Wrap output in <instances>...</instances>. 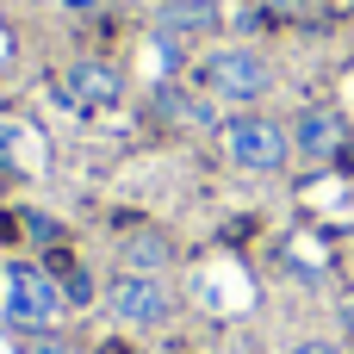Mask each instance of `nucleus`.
Segmentation results:
<instances>
[{"mask_svg": "<svg viewBox=\"0 0 354 354\" xmlns=\"http://www.w3.org/2000/svg\"><path fill=\"white\" fill-rule=\"evenodd\" d=\"M199 93L205 100H224V106H255L261 93H274V62L249 44H230V50H212L199 62Z\"/></svg>", "mask_w": 354, "mask_h": 354, "instance_id": "nucleus-1", "label": "nucleus"}, {"mask_svg": "<svg viewBox=\"0 0 354 354\" xmlns=\"http://www.w3.org/2000/svg\"><path fill=\"white\" fill-rule=\"evenodd\" d=\"M62 286L50 268H31V261H6L0 268V311L12 330H50L62 317Z\"/></svg>", "mask_w": 354, "mask_h": 354, "instance_id": "nucleus-2", "label": "nucleus"}, {"mask_svg": "<svg viewBox=\"0 0 354 354\" xmlns=\"http://www.w3.org/2000/svg\"><path fill=\"white\" fill-rule=\"evenodd\" d=\"M224 156L249 174H274V168H286L292 137H286V124H274L261 112H236V118H224Z\"/></svg>", "mask_w": 354, "mask_h": 354, "instance_id": "nucleus-3", "label": "nucleus"}, {"mask_svg": "<svg viewBox=\"0 0 354 354\" xmlns=\"http://www.w3.org/2000/svg\"><path fill=\"white\" fill-rule=\"evenodd\" d=\"M106 305H112V317H124V324H137V330H156V324L174 317V299H168L162 274H118V280L106 286Z\"/></svg>", "mask_w": 354, "mask_h": 354, "instance_id": "nucleus-4", "label": "nucleus"}, {"mask_svg": "<svg viewBox=\"0 0 354 354\" xmlns=\"http://www.w3.org/2000/svg\"><path fill=\"white\" fill-rule=\"evenodd\" d=\"M62 93H68V106L100 112V106L118 100V68H106V62H75V68L62 75Z\"/></svg>", "mask_w": 354, "mask_h": 354, "instance_id": "nucleus-5", "label": "nucleus"}, {"mask_svg": "<svg viewBox=\"0 0 354 354\" xmlns=\"http://www.w3.org/2000/svg\"><path fill=\"white\" fill-rule=\"evenodd\" d=\"M342 137H348V124H342L336 112H324V106H311V112H299V131H292V143H299V156H311V162H324V156H336V149H342Z\"/></svg>", "mask_w": 354, "mask_h": 354, "instance_id": "nucleus-6", "label": "nucleus"}, {"mask_svg": "<svg viewBox=\"0 0 354 354\" xmlns=\"http://www.w3.org/2000/svg\"><path fill=\"white\" fill-rule=\"evenodd\" d=\"M168 261H174V249H168L162 230H131L124 236V274H162Z\"/></svg>", "mask_w": 354, "mask_h": 354, "instance_id": "nucleus-7", "label": "nucleus"}, {"mask_svg": "<svg viewBox=\"0 0 354 354\" xmlns=\"http://www.w3.org/2000/svg\"><path fill=\"white\" fill-rule=\"evenodd\" d=\"M174 31H205L212 25V12H218V0H149Z\"/></svg>", "mask_w": 354, "mask_h": 354, "instance_id": "nucleus-8", "label": "nucleus"}, {"mask_svg": "<svg viewBox=\"0 0 354 354\" xmlns=\"http://www.w3.org/2000/svg\"><path fill=\"white\" fill-rule=\"evenodd\" d=\"M156 106H162V112H168L174 124H212V106L199 100V87H193V93H180V87H168V93H162Z\"/></svg>", "mask_w": 354, "mask_h": 354, "instance_id": "nucleus-9", "label": "nucleus"}, {"mask_svg": "<svg viewBox=\"0 0 354 354\" xmlns=\"http://www.w3.org/2000/svg\"><path fill=\"white\" fill-rule=\"evenodd\" d=\"M50 274H56V286H62V299H68V305H87V299H93V280H87L68 255H56V261H50Z\"/></svg>", "mask_w": 354, "mask_h": 354, "instance_id": "nucleus-10", "label": "nucleus"}, {"mask_svg": "<svg viewBox=\"0 0 354 354\" xmlns=\"http://www.w3.org/2000/svg\"><path fill=\"white\" fill-rule=\"evenodd\" d=\"M25 354H68L62 342H44V336H25Z\"/></svg>", "mask_w": 354, "mask_h": 354, "instance_id": "nucleus-11", "label": "nucleus"}, {"mask_svg": "<svg viewBox=\"0 0 354 354\" xmlns=\"http://www.w3.org/2000/svg\"><path fill=\"white\" fill-rule=\"evenodd\" d=\"M292 354H342V348H336V342H299Z\"/></svg>", "mask_w": 354, "mask_h": 354, "instance_id": "nucleus-12", "label": "nucleus"}, {"mask_svg": "<svg viewBox=\"0 0 354 354\" xmlns=\"http://www.w3.org/2000/svg\"><path fill=\"white\" fill-rule=\"evenodd\" d=\"M19 236V224H12V212H0V243H12Z\"/></svg>", "mask_w": 354, "mask_h": 354, "instance_id": "nucleus-13", "label": "nucleus"}, {"mask_svg": "<svg viewBox=\"0 0 354 354\" xmlns=\"http://www.w3.org/2000/svg\"><path fill=\"white\" fill-rule=\"evenodd\" d=\"M342 324H348V336H354V299H348V305H342Z\"/></svg>", "mask_w": 354, "mask_h": 354, "instance_id": "nucleus-14", "label": "nucleus"}, {"mask_svg": "<svg viewBox=\"0 0 354 354\" xmlns=\"http://www.w3.org/2000/svg\"><path fill=\"white\" fill-rule=\"evenodd\" d=\"M56 6H100V0H56Z\"/></svg>", "mask_w": 354, "mask_h": 354, "instance_id": "nucleus-15", "label": "nucleus"}]
</instances>
